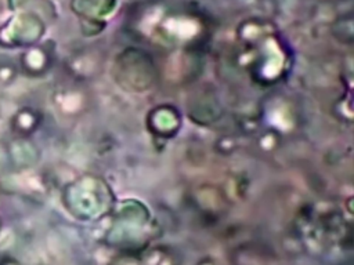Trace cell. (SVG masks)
Segmentation results:
<instances>
[]
</instances>
